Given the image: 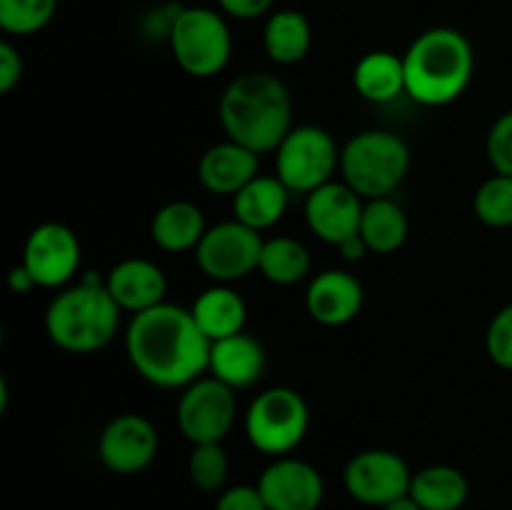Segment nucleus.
I'll use <instances>...</instances> for the list:
<instances>
[{"mask_svg": "<svg viewBox=\"0 0 512 510\" xmlns=\"http://www.w3.org/2000/svg\"><path fill=\"white\" fill-rule=\"evenodd\" d=\"M213 340L200 330L193 313L160 303L130 318L125 353L130 365L155 388H188L208 373Z\"/></svg>", "mask_w": 512, "mask_h": 510, "instance_id": "f257e3e1", "label": "nucleus"}, {"mask_svg": "<svg viewBox=\"0 0 512 510\" xmlns=\"http://www.w3.org/2000/svg\"><path fill=\"white\" fill-rule=\"evenodd\" d=\"M220 125L228 140L253 153H275L293 130V100L288 85L270 73H243L220 98Z\"/></svg>", "mask_w": 512, "mask_h": 510, "instance_id": "f03ea898", "label": "nucleus"}, {"mask_svg": "<svg viewBox=\"0 0 512 510\" xmlns=\"http://www.w3.org/2000/svg\"><path fill=\"white\" fill-rule=\"evenodd\" d=\"M405 95L425 108L455 103L475 73V50L468 35L455 28H430L403 55Z\"/></svg>", "mask_w": 512, "mask_h": 510, "instance_id": "7ed1b4c3", "label": "nucleus"}, {"mask_svg": "<svg viewBox=\"0 0 512 510\" xmlns=\"http://www.w3.org/2000/svg\"><path fill=\"white\" fill-rule=\"evenodd\" d=\"M120 305L98 273L63 288L45 310V333L65 353L85 355L105 348L118 335Z\"/></svg>", "mask_w": 512, "mask_h": 510, "instance_id": "20e7f679", "label": "nucleus"}, {"mask_svg": "<svg viewBox=\"0 0 512 510\" xmlns=\"http://www.w3.org/2000/svg\"><path fill=\"white\" fill-rule=\"evenodd\" d=\"M410 148L393 130L355 133L340 150V173L363 200L390 198L410 173Z\"/></svg>", "mask_w": 512, "mask_h": 510, "instance_id": "39448f33", "label": "nucleus"}, {"mask_svg": "<svg viewBox=\"0 0 512 510\" xmlns=\"http://www.w3.org/2000/svg\"><path fill=\"white\" fill-rule=\"evenodd\" d=\"M170 53L180 70L193 78H213L223 73L233 55V35L220 10L203 5H183L170 30Z\"/></svg>", "mask_w": 512, "mask_h": 510, "instance_id": "423d86ee", "label": "nucleus"}, {"mask_svg": "<svg viewBox=\"0 0 512 510\" xmlns=\"http://www.w3.org/2000/svg\"><path fill=\"white\" fill-rule=\"evenodd\" d=\"M310 428V410L303 395L293 388H268L255 395L245 410V435L250 445L265 455L293 453Z\"/></svg>", "mask_w": 512, "mask_h": 510, "instance_id": "0eeeda50", "label": "nucleus"}, {"mask_svg": "<svg viewBox=\"0 0 512 510\" xmlns=\"http://www.w3.org/2000/svg\"><path fill=\"white\" fill-rule=\"evenodd\" d=\"M338 168V143L320 125L293 128L275 150V175L290 193L310 195L330 183Z\"/></svg>", "mask_w": 512, "mask_h": 510, "instance_id": "6e6552de", "label": "nucleus"}, {"mask_svg": "<svg viewBox=\"0 0 512 510\" xmlns=\"http://www.w3.org/2000/svg\"><path fill=\"white\" fill-rule=\"evenodd\" d=\"M263 243L258 230L235 218L225 220L205 230L203 240L195 248V263L213 283L230 285L258 270Z\"/></svg>", "mask_w": 512, "mask_h": 510, "instance_id": "1a4fd4ad", "label": "nucleus"}, {"mask_svg": "<svg viewBox=\"0 0 512 510\" xmlns=\"http://www.w3.org/2000/svg\"><path fill=\"white\" fill-rule=\"evenodd\" d=\"M238 418V398L235 390L220 383L218 378H198L183 388L178 400L175 420L185 438L193 445L223 443Z\"/></svg>", "mask_w": 512, "mask_h": 510, "instance_id": "9d476101", "label": "nucleus"}, {"mask_svg": "<svg viewBox=\"0 0 512 510\" xmlns=\"http://www.w3.org/2000/svg\"><path fill=\"white\" fill-rule=\"evenodd\" d=\"M343 480L345 490L358 503L385 508L395 498L410 493L413 473L403 455L393 453V450L370 448L360 450L348 460Z\"/></svg>", "mask_w": 512, "mask_h": 510, "instance_id": "9b49d317", "label": "nucleus"}, {"mask_svg": "<svg viewBox=\"0 0 512 510\" xmlns=\"http://www.w3.org/2000/svg\"><path fill=\"white\" fill-rule=\"evenodd\" d=\"M83 248L68 225L40 223L23 245V260L38 288H65L78 275Z\"/></svg>", "mask_w": 512, "mask_h": 510, "instance_id": "f8f14e48", "label": "nucleus"}, {"mask_svg": "<svg viewBox=\"0 0 512 510\" xmlns=\"http://www.w3.org/2000/svg\"><path fill=\"white\" fill-rule=\"evenodd\" d=\"M160 438L155 425L140 413L115 415L98 440V458L110 473H143L155 460Z\"/></svg>", "mask_w": 512, "mask_h": 510, "instance_id": "ddd939ff", "label": "nucleus"}, {"mask_svg": "<svg viewBox=\"0 0 512 510\" xmlns=\"http://www.w3.org/2000/svg\"><path fill=\"white\" fill-rule=\"evenodd\" d=\"M363 210L365 200L348 183L330 180L323 188L305 195V223L310 233L335 248L360 233Z\"/></svg>", "mask_w": 512, "mask_h": 510, "instance_id": "4468645a", "label": "nucleus"}, {"mask_svg": "<svg viewBox=\"0 0 512 510\" xmlns=\"http://www.w3.org/2000/svg\"><path fill=\"white\" fill-rule=\"evenodd\" d=\"M258 490L268 510H318L325 498L323 475L300 458H275L260 473Z\"/></svg>", "mask_w": 512, "mask_h": 510, "instance_id": "2eb2a0df", "label": "nucleus"}, {"mask_svg": "<svg viewBox=\"0 0 512 510\" xmlns=\"http://www.w3.org/2000/svg\"><path fill=\"white\" fill-rule=\"evenodd\" d=\"M365 290L353 273L340 268L323 270L310 280L305 290V308L310 318L328 328L348 325L363 310Z\"/></svg>", "mask_w": 512, "mask_h": 510, "instance_id": "dca6fc26", "label": "nucleus"}, {"mask_svg": "<svg viewBox=\"0 0 512 510\" xmlns=\"http://www.w3.org/2000/svg\"><path fill=\"white\" fill-rule=\"evenodd\" d=\"M105 285L120 310L133 315L165 303V293H168V278H165L163 268L145 258L120 260L108 273Z\"/></svg>", "mask_w": 512, "mask_h": 510, "instance_id": "f3484780", "label": "nucleus"}, {"mask_svg": "<svg viewBox=\"0 0 512 510\" xmlns=\"http://www.w3.org/2000/svg\"><path fill=\"white\" fill-rule=\"evenodd\" d=\"M260 155L235 140H223L200 155L198 180L213 195H238L253 178H258Z\"/></svg>", "mask_w": 512, "mask_h": 510, "instance_id": "a211bd4d", "label": "nucleus"}, {"mask_svg": "<svg viewBox=\"0 0 512 510\" xmlns=\"http://www.w3.org/2000/svg\"><path fill=\"white\" fill-rule=\"evenodd\" d=\"M210 375L233 390L250 388L265 373V348L243 330L210 345Z\"/></svg>", "mask_w": 512, "mask_h": 510, "instance_id": "6ab92c4d", "label": "nucleus"}, {"mask_svg": "<svg viewBox=\"0 0 512 510\" xmlns=\"http://www.w3.org/2000/svg\"><path fill=\"white\" fill-rule=\"evenodd\" d=\"M288 203L290 190L278 175H258L238 195H233V218L263 233L283 220Z\"/></svg>", "mask_w": 512, "mask_h": 510, "instance_id": "aec40b11", "label": "nucleus"}, {"mask_svg": "<svg viewBox=\"0 0 512 510\" xmlns=\"http://www.w3.org/2000/svg\"><path fill=\"white\" fill-rule=\"evenodd\" d=\"M205 230V213L200 205L190 200H173L165 203L150 220V238L165 253H185L195 250L203 240Z\"/></svg>", "mask_w": 512, "mask_h": 510, "instance_id": "412c9836", "label": "nucleus"}, {"mask_svg": "<svg viewBox=\"0 0 512 510\" xmlns=\"http://www.w3.org/2000/svg\"><path fill=\"white\" fill-rule=\"evenodd\" d=\"M190 313H193L200 330L215 343V340L243 333L245 320H248V305H245L243 295L238 290H233L230 285L215 283L213 288L203 290L195 298Z\"/></svg>", "mask_w": 512, "mask_h": 510, "instance_id": "4be33fe9", "label": "nucleus"}, {"mask_svg": "<svg viewBox=\"0 0 512 510\" xmlns=\"http://www.w3.org/2000/svg\"><path fill=\"white\" fill-rule=\"evenodd\" d=\"M353 85L358 95L368 103H393L405 95V65L403 55L390 50H373L355 63Z\"/></svg>", "mask_w": 512, "mask_h": 510, "instance_id": "5701e85b", "label": "nucleus"}, {"mask_svg": "<svg viewBox=\"0 0 512 510\" xmlns=\"http://www.w3.org/2000/svg\"><path fill=\"white\" fill-rule=\"evenodd\" d=\"M313 45V28L308 15L295 8H280L268 15L263 25V48L278 65H295Z\"/></svg>", "mask_w": 512, "mask_h": 510, "instance_id": "b1692460", "label": "nucleus"}, {"mask_svg": "<svg viewBox=\"0 0 512 510\" xmlns=\"http://www.w3.org/2000/svg\"><path fill=\"white\" fill-rule=\"evenodd\" d=\"M410 235V223L405 210L393 198L365 200L360 238L365 240L370 253L390 255L405 245Z\"/></svg>", "mask_w": 512, "mask_h": 510, "instance_id": "393cba45", "label": "nucleus"}, {"mask_svg": "<svg viewBox=\"0 0 512 510\" xmlns=\"http://www.w3.org/2000/svg\"><path fill=\"white\" fill-rule=\"evenodd\" d=\"M410 495L423 510H460L468 500L470 485L453 465H428L413 473Z\"/></svg>", "mask_w": 512, "mask_h": 510, "instance_id": "a878e982", "label": "nucleus"}, {"mask_svg": "<svg viewBox=\"0 0 512 510\" xmlns=\"http://www.w3.org/2000/svg\"><path fill=\"white\" fill-rule=\"evenodd\" d=\"M310 265L313 260L300 240L290 238V235H278V238L263 243L258 270L273 285H295L308 278Z\"/></svg>", "mask_w": 512, "mask_h": 510, "instance_id": "bb28decb", "label": "nucleus"}, {"mask_svg": "<svg viewBox=\"0 0 512 510\" xmlns=\"http://www.w3.org/2000/svg\"><path fill=\"white\" fill-rule=\"evenodd\" d=\"M473 213L488 228L512 225V175L495 173L483 180L473 195Z\"/></svg>", "mask_w": 512, "mask_h": 510, "instance_id": "cd10ccee", "label": "nucleus"}, {"mask_svg": "<svg viewBox=\"0 0 512 510\" xmlns=\"http://www.w3.org/2000/svg\"><path fill=\"white\" fill-rule=\"evenodd\" d=\"M58 0H0V28L8 35H35L55 18Z\"/></svg>", "mask_w": 512, "mask_h": 510, "instance_id": "c85d7f7f", "label": "nucleus"}, {"mask_svg": "<svg viewBox=\"0 0 512 510\" xmlns=\"http://www.w3.org/2000/svg\"><path fill=\"white\" fill-rule=\"evenodd\" d=\"M188 473L190 480L198 490H205V493H215L225 485L230 473L228 453L220 443H200L193 445L188 460Z\"/></svg>", "mask_w": 512, "mask_h": 510, "instance_id": "c756f323", "label": "nucleus"}, {"mask_svg": "<svg viewBox=\"0 0 512 510\" xmlns=\"http://www.w3.org/2000/svg\"><path fill=\"white\" fill-rule=\"evenodd\" d=\"M485 348H488L490 360L498 368L512 370V303L495 313L490 320L488 335H485Z\"/></svg>", "mask_w": 512, "mask_h": 510, "instance_id": "7c9ffc66", "label": "nucleus"}, {"mask_svg": "<svg viewBox=\"0 0 512 510\" xmlns=\"http://www.w3.org/2000/svg\"><path fill=\"white\" fill-rule=\"evenodd\" d=\"M488 160L495 168V173L512 175V110L500 115L488 133Z\"/></svg>", "mask_w": 512, "mask_h": 510, "instance_id": "2f4dec72", "label": "nucleus"}, {"mask_svg": "<svg viewBox=\"0 0 512 510\" xmlns=\"http://www.w3.org/2000/svg\"><path fill=\"white\" fill-rule=\"evenodd\" d=\"M215 510H268L258 485H235L220 493Z\"/></svg>", "mask_w": 512, "mask_h": 510, "instance_id": "473e14b6", "label": "nucleus"}, {"mask_svg": "<svg viewBox=\"0 0 512 510\" xmlns=\"http://www.w3.org/2000/svg\"><path fill=\"white\" fill-rule=\"evenodd\" d=\"M23 55L10 40L0 43V93H10L23 80Z\"/></svg>", "mask_w": 512, "mask_h": 510, "instance_id": "72a5a7b5", "label": "nucleus"}, {"mask_svg": "<svg viewBox=\"0 0 512 510\" xmlns=\"http://www.w3.org/2000/svg\"><path fill=\"white\" fill-rule=\"evenodd\" d=\"M220 13L230 15L238 20H258L263 15H270L275 0H215Z\"/></svg>", "mask_w": 512, "mask_h": 510, "instance_id": "f704fd0d", "label": "nucleus"}, {"mask_svg": "<svg viewBox=\"0 0 512 510\" xmlns=\"http://www.w3.org/2000/svg\"><path fill=\"white\" fill-rule=\"evenodd\" d=\"M8 285H10V290H13V293H20V295L30 293V290H33V288H38V283H35L33 275L28 273V268H25L23 263L15 265V268L10 270Z\"/></svg>", "mask_w": 512, "mask_h": 510, "instance_id": "c9c22d12", "label": "nucleus"}, {"mask_svg": "<svg viewBox=\"0 0 512 510\" xmlns=\"http://www.w3.org/2000/svg\"><path fill=\"white\" fill-rule=\"evenodd\" d=\"M338 253L343 255L345 260H350V263H358V260L365 258V253H370L368 245H365V240L358 235H353V238H348L345 243L338 245Z\"/></svg>", "mask_w": 512, "mask_h": 510, "instance_id": "e433bc0d", "label": "nucleus"}, {"mask_svg": "<svg viewBox=\"0 0 512 510\" xmlns=\"http://www.w3.org/2000/svg\"><path fill=\"white\" fill-rule=\"evenodd\" d=\"M383 510H423V508H420L418 500L408 493V495H400V498H395L393 503L385 505Z\"/></svg>", "mask_w": 512, "mask_h": 510, "instance_id": "4c0bfd02", "label": "nucleus"}, {"mask_svg": "<svg viewBox=\"0 0 512 510\" xmlns=\"http://www.w3.org/2000/svg\"><path fill=\"white\" fill-rule=\"evenodd\" d=\"M8 408V380L0 378V413H5Z\"/></svg>", "mask_w": 512, "mask_h": 510, "instance_id": "58836bf2", "label": "nucleus"}]
</instances>
